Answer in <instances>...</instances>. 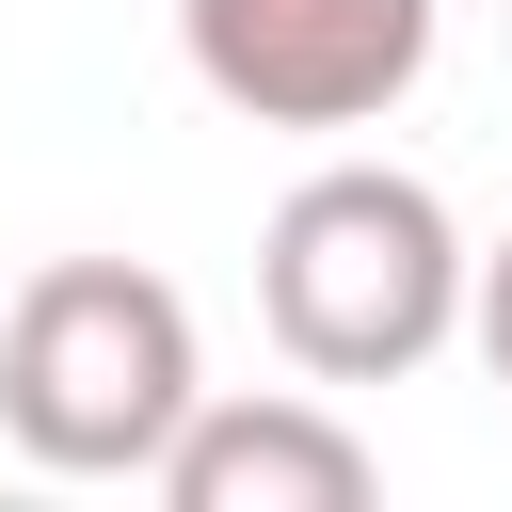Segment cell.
<instances>
[{
  "mask_svg": "<svg viewBox=\"0 0 512 512\" xmlns=\"http://www.w3.org/2000/svg\"><path fill=\"white\" fill-rule=\"evenodd\" d=\"M464 272H480V240L400 160H320L256 224V320H272V352L304 384H400V368H432L464 336Z\"/></svg>",
  "mask_w": 512,
  "mask_h": 512,
  "instance_id": "cell-1",
  "label": "cell"
},
{
  "mask_svg": "<svg viewBox=\"0 0 512 512\" xmlns=\"http://www.w3.org/2000/svg\"><path fill=\"white\" fill-rule=\"evenodd\" d=\"M208 400L192 288L144 256H48L0 304V432L48 480H160V448Z\"/></svg>",
  "mask_w": 512,
  "mask_h": 512,
  "instance_id": "cell-2",
  "label": "cell"
},
{
  "mask_svg": "<svg viewBox=\"0 0 512 512\" xmlns=\"http://www.w3.org/2000/svg\"><path fill=\"white\" fill-rule=\"evenodd\" d=\"M432 32H448V0H176L192 80L240 128H304V144L384 128L432 80Z\"/></svg>",
  "mask_w": 512,
  "mask_h": 512,
  "instance_id": "cell-3",
  "label": "cell"
},
{
  "mask_svg": "<svg viewBox=\"0 0 512 512\" xmlns=\"http://www.w3.org/2000/svg\"><path fill=\"white\" fill-rule=\"evenodd\" d=\"M160 496L176 512H368L384 464L368 432L336 416V384H256V400H192V432L160 448Z\"/></svg>",
  "mask_w": 512,
  "mask_h": 512,
  "instance_id": "cell-4",
  "label": "cell"
},
{
  "mask_svg": "<svg viewBox=\"0 0 512 512\" xmlns=\"http://www.w3.org/2000/svg\"><path fill=\"white\" fill-rule=\"evenodd\" d=\"M464 352L512 384V240H480V272H464Z\"/></svg>",
  "mask_w": 512,
  "mask_h": 512,
  "instance_id": "cell-5",
  "label": "cell"
},
{
  "mask_svg": "<svg viewBox=\"0 0 512 512\" xmlns=\"http://www.w3.org/2000/svg\"><path fill=\"white\" fill-rule=\"evenodd\" d=\"M496 16H512V0H496Z\"/></svg>",
  "mask_w": 512,
  "mask_h": 512,
  "instance_id": "cell-6",
  "label": "cell"
}]
</instances>
